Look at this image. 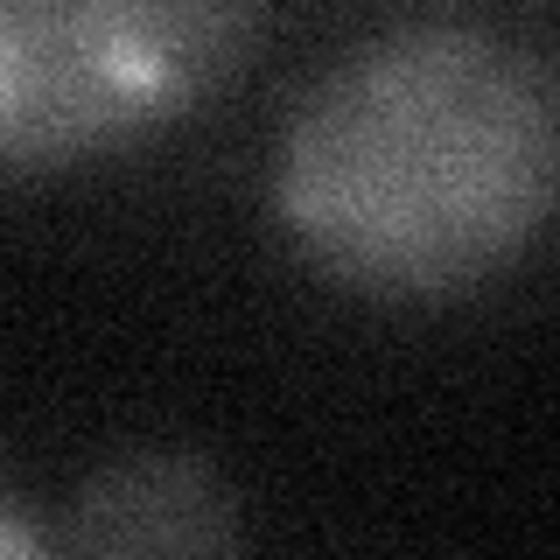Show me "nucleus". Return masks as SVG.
Masks as SVG:
<instances>
[{"label": "nucleus", "mask_w": 560, "mask_h": 560, "mask_svg": "<svg viewBox=\"0 0 560 560\" xmlns=\"http://www.w3.org/2000/svg\"><path fill=\"white\" fill-rule=\"evenodd\" d=\"M238 490L197 448H127L70 504V560H238Z\"/></svg>", "instance_id": "3"}, {"label": "nucleus", "mask_w": 560, "mask_h": 560, "mask_svg": "<svg viewBox=\"0 0 560 560\" xmlns=\"http://www.w3.org/2000/svg\"><path fill=\"white\" fill-rule=\"evenodd\" d=\"M259 28V8L0 0V162H78L197 113Z\"/></svg>", "instance_id": "2"}, {"label": "nucleus", "mask_w": 560, "mask_h": 560, "mask_svg": "<svg viewBox=\"0 0 560 560\" xmlns=\"http://www.w3.org/2000/svg\"><path fill=\"white\" fill-rule=\"evenodd\" d=\"M560 84L533 43L413 14L302 84L273 148V210L323 280L372 302H455L547 232Z\"/></svg>", "instance_id": "1"}, {"label": "nucleus", "mask_w": 560, "mask_h": 560, "mask_svg": "<svg viewBox=\"0 0 560 560\" xmlns=\"http://www.w3.org/2000/svg\"><path fill=\"white\" fill-rule=\"evenodd\" d=\"M0 560H57V553L43 547V533H35L8 498H0Z\"/></svg>", "instance_id": "4"}]
</instances>
